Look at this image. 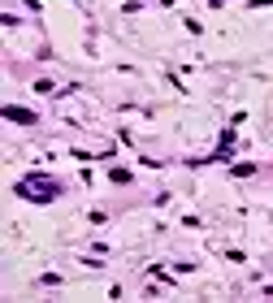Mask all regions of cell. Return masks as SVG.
I'll return each instance as SVG.
<instances>
[{
  "label": "cell",
  "mask_w": 273,
  "mask_h": 303,
  "mask_svg": "<svg viewBox=\"0 0 273 303\" xmlns=\"http://www.w3.org/2000/svg\"><path fill=\"white\" fill-rule=\"evenodd\" d=\"M4 117H9V121H26V126H35V113H26V108H4Z\"/></svg>",
  "instance_id": "obj_1"
}]
</instances>
